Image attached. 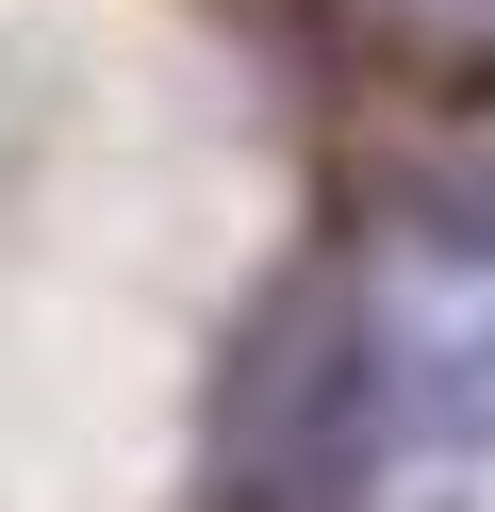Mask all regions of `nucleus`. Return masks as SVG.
I'll list each match as a JSON object with an SVG mask.
<instances>
[{
	"instance_id": "f257e3e1",
	"label": "nucleus",
	"mask_w": 495,
	"mask_h": 512,
	"mask_svg": "<svg viewBox=\"0 0 495 512\" xmlns=\"http://www.w3.org/2000/svg\"><path fill=\"white\" fill-rule=\"evenodd\" d=\"M380 463V347H363L347 281H281L231 347V397H215V479L231 496H347Z\"/></svg>"
},
{
	"instance_id": "f03ea898",
	"label": "nucleus",
	"mask_w": 495,
	"mask_h": 512,
	"mask_svg": "<svg viewBox=\"0 0 495 512\" xmlns=\"http://www.w3.org/2000/svg\"><path fill=\"white\" fill-rule=\"evenodd\" d=\"M462 347H479V364L429 380V430H495V331H462Z\"/></svg>"
}]
</instances>
